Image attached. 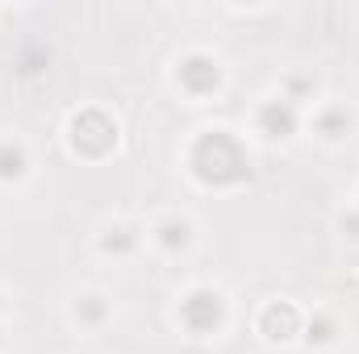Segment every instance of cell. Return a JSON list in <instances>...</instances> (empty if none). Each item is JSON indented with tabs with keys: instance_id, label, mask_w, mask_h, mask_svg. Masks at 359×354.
<instances>
[{
	"instance_id": "cell-2",
	"label": "cell",
	"mask_w": 359,
	"mask_h": 354,
	"mask_svg": "<svg viewBox=\"0 0 359 354\" xmlns=\"http://www.w3.org/2000/svg\"><path fill=\"white\" fill-rule=\"evenodd\" d=\"M21 171H25V159H21V150L4 142V146H0V179H17Z\"/></svg>"
},
{
	"instance_id": "cell-3",
	"label": "cell",
	"mask_w": 359,
	"mask_h": 354,
	"mask_svg": "<svg viewBox=\"0 0 359 354\" xmlns=\"http://www.w3.org/2000/svg\"><path fill=\"white\" fill-rule=\"evenodd\" d=\"M264 121H271V138H284V134L292 129V113H288V108L280 113V104H268V108H264Z\"/></svg>"
},
{
	"instance_id": "cell-5",
	"label": "cell",
	"mask_w": 359,
	"mask_h": 354,
	"mask_svg": "<svg viewBox=\"0 0 359 354\" xmlns=\"http://www.w3.org/2000/svg\"><path fill=\"white\" fill-rule=\"evenodd\" d=\"M113 234H117V238H104L109 250H113V246H117V250H130V246H134V234H130V229H113Z\"/></svg>"
},
{
	"instance_id": "cell-1",
	"label": "cell",
	"mask_w": 359,
	"mask_h": 354,
	"mask_svg": "<svg viewBox=\"0 0 359 354\" xmlns=\"http://www.w3.org/2000/svg\"><path fill=\"white\" fill-rule=\"evenodd\" d=\"M217 317H222L217 292H192V296L184 300V321H188L192 330H209V325H217Z\"/></svg>"
},
{
	"instance_id": "cell-4",
	"label": "cell",
	"mask_w": 359,
	"mask_h": 354,
	"mask_svg": "<svg viewBox=\"0 0 359 354\" xmlns=\"http://www.w3.org/2000/svg\"><path fill=\"white\" fill-rule=\"evenodd\" d=\"M159 234H163V246H184L188 242V225L184 221H163Z\"/></svg>"
},
{
	"instance_id": "cell-6",
	"label": "cell",
	"mask_w": 359,
	"mask_h": 354,
	"mask_svg": "<svg viewBox=\"0 0 359 354\" xmlns=\"http://www.w3.org/2000/svg\"><path fill=\"white\" fill-rule=\"evenodd\" d=\"M84 317H92V321L100 317V304H96V296H88V304H84Z\"/></svg>"
}]
</instances>
